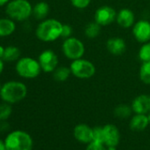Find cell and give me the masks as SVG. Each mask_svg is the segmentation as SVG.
<instances>
[{"label":"cell","mask_w":150,"mask_h":150,"mask_svg":"<svg viewBox=\"0 0 150 150\" xmlns=\"http://www.w3.org/2000/svg\"><path fill=\"white\" fill-rule=\"evenodd\" d=\"M62 50L68 59L73 61L81 58L84 56L85 46L80 39L71 36L67 39H64L62 45Z\"/></svg>","instance_id":"cell-7"},{"label":"cell","mask_w":150,"mask_h":150,"mask_svg":"<svg viewBox=\"0 0 150 150\" xmlns=\"http://www.w3.org/2000/svg\"><path fill=\"white\" fill-rule=\"evenodd\" d=\"M117 18V13L111 6H103L99 7L95 13V21H96L99 25L109 26Z\"/></svg>","instance_id":"cell-9"},{"label":"cell","mask_w":150,"mask_h":150,"mask_svg":"<svg viewBox=\"0 0 150 150\" xmlns=\"http://www.w3.org/2000/svg\"><path fill=\"white\" fill-rule=\"evenodd\" d=\"M13 113V108L10 103H0V121L7 120Z\"/></svg>","instance_id":"cell-25"},{"label":"cell","mask_w":150,"mask_h":150,"mask_svg":"<svg viewBox=\"0 0 150 150\" xmlns=\"http://www.w3.org/2000/svg\"><path fill=\"white\" fill-rule=\"evenodd\" d=\"M71 71L70 67L65 66H57V69L53 71V78L56 81L64 82L69 79L71 76Z\"/></svg>","instance_id":"cell-20"},{"label":"cell","mask_w":150,"mask_h":150,"mask_svg":"<svg viewBox=\"0 0 150 150\" xmlns=\"http://www.w3.org/2000/svg\"><path fill=\"white\" fill-rule=\"evenodd\" d=\"M132 35L134 38L141 43L150 41V22L145 20L139 21L132 27Z\"/></svg>","instance_id":"cell-10"},{"label":"cell","mask_w":150,"mask_h":150,"mask_svg":"<svg viewBox=\"0 0 150 150\" xmlns=\"http://www.w3.org/2000/svg\"><path fill=\"white\" fill-rule=\"evenodd\" d=\"M131 106L132 111L136 114H148L150 112V96H138L133 99Z\"/></svg>","instance_id":"cell-12"},{"label":"cell","mask_w":150,"mask_h":150,"mask_svg":"<svg viewBox=\"0 0 150 150\" xmlns=\"http://www.w3.org/2000/svg\"><path fill=\"white\" fill-rule=\"evenodd\" d=\"M11 0H0V6H6Z\"/></svg>","instance_id":"cell-32"},{"label":"cell","mask_w":150,"mask_h":150,"mask_svg":"<svg viewBox=\"0 0 150 150\" xmlns=\"http://www.w3.org/2000/svg\"><path fill=\"white\" fill-rule=\"evenodd\" d=\"M93 142L104 144V133L103 127L96 126L93 128Z\"/></svg>","instance_id":"cell-26"},{"label":"cell","mask_w":150,"mask_h":150,"mask_svg":"<svg viewBox=\"0 0 150 150\" xmlns=\"http://www.w3.org/2000/svg\"><path fill=\"white\" fill-rule=\"evenodd\" d=\"M0 150H7L6 144H5V140L0 139Z\"/></svg>","instance_id":"cell-31"},{"label":"cell","mask_w":150,"mask_h":150,"mask_svg":"<svg viewBox=\"0 0 150 150\" xmlns=\"http://www.w3.org/2000/svg\"><path fill=\"white\" fill-rule=\"evenodd\" d=\"M28 95L27 86L18 81H10L4 83L0 89V98L5 103L13 104L26 98Z\"/></svg>","instance_id":"cell-1"},{"label":"cell","mask_w":150,"mask_h":150,"mask_svg":"<svg viewBox=\"0 0 150 150\" xmlns=\"http://www.w3.org/2000/svg\"><path fill=\"white\" fill-rule=\"evenodd\" d=\"M50 13V6L44 1L38 2L33 7V15L36 20H44Z\"/></svg>","instance_id":"cell-18"},{"label":"cell","mask_w":150,"mask_h":150,"mask_svg":"<svg viewBox=\"0 0 150 150\" xmlns=\"http://www.w3.org/2000/svg\"><path fill=\"white\" fill-rule=\"evenodd\" d=\"M4 68H5V64H4V60L2 58H0V75L2 74V72L4 71Z\"/></svg>","instance_id":"cell-30"},{"label":"cell","mask_w":150,"mask_h":150,"mask_svg":"<svg viewBox=\"0 0 150 150\" xmlns=\"http://www.w3.org/2000/svg\"><path fill=\"white\" fill-rule=\"evenodd\" d=\"M21 58V50L16 46H8L5 49L3 60L6 62L18 61Z\"/></svg>","instance_id":"cell-19"},{"label":"cell","mask_w":150,"mask_h":150,"mask_svg":"<svg viewBox=\"0 0 150 150\" xmlns=\"http://www.w3.org/2000/svg\"><path fill=\"white\" fill-rule=\"evenodd\" d=\"M16 30V23L13 20L7 18L0 19V37L12 35Z\"/></svg>","instance_id":"cell-17"},{"label":"cell","mask_w":150,"mask_h":150,"mask_svg":"<svg viewBox=\"0 0 150 150\" xmlns=\"http://www.w3.org/2000/svg\"><path fill=\"white\" fill-rule=\"evenodd\" d=\"M6 13L14 21L22 22L33 14V6L28 0H11L6 6Z\"/></svg>","instance_id":"cell-3"},{"label":"cell","mask_w":150,"mask_h":150,"mask_svg":"<svg viewBox=\"0 0 150 150\" xmlns=\"http://www.w3.org/2000/svg\"><path fill=\"white\" fill-rule=\"evenodd\" d=\"M101 25H99L96 21L89 22L85 28V35L89 39L96 38L101 33Z\"/></svg>","instance_id":"cell-21"},{"label":"cell","mask_w":150,"mask_h":150,"mask_svg":"<svg viewBox=\"0 0 150 150\" xmlns=\"http://www.w3.org/2000/svg\"><path fill=\"white\" fill-rule=\"evenodd\" d=\"M147 117H148V120H149V124H150V112L147 114Z\"/></svg>","instance_id":"cell-35"},{"label":"cell","mask_w":150,"mask_h":150,"mask_svg":"<svg viewBox=\"0 0 150 150\" xmlns=\"http://www.w3.org/2000/svg\"><path fill=\"white\" fill-rule=\"evenodd\" d=\"M139 58L142 63L150 61V41L143 43L140 47L139 50Z\"/></svg>","instance_id":"cell-24"},{"label":"cell","mask_w":150,"mask_h":150,"mask_svg":"<svg viewBox=\"0 0 150 150\" xmlns=\"http://www.w3.org/2000/svg\"><path fill=\"white\" fill-rule=\"evenodd\" d=\"M63 24L56 19L43 20L36 28V37L45 42H54L61 37Z\"/></svg>","instance_id":"cell-2"},{"label":"cell","mask_w":150,"mask_h":150,"mask_svg":"<svg viewBox=\"0 0 150 150\" xmlns=\"http://www.w3.org/2000/svg\"><path fill=\"white\" fill-rule=\"evenodd\" d=\"M116 21L121 28H128L134 25L135 16L132 10L128 8H124V9H121L118 12V13H117Z\"/></svg>","instance_id":"cell-14"},{"label":"cell","mask_w":150,"mask_h":150,"mask_svg":"<svg viewBox=\"0 0 150 150\" xmlns=\"http://www.w3.org/2000/svg\"><path fill=\"white\" fill-rule=\"evenodd\" d=\"M86 150H108V148H106L104 146V144H101V143H96V142H90Z\"/></svg>","instance_id":"cell-29"},{"label":"cell","mask_w":150,"mask_h":150,"mask_svg":"<svg viewBox=\"0 0 150 150\" xmlns=\"http://www.w3.org/2000/svg\"><path fill=\"white\" fill-rule=\"evenodd\" d=\"M71 34H72V28L68 24H63L61 37L63 39H67V38L71 37Z\"/></svg>","instance_id":"cell-28"},{"label":"cell","mask_w":150,"mask_h":150,"mask_svg":"<svg viewBox=\"0 0 150 150\" xmlns=\"http://www.w3.org/2000/svg\"><path fill=\"white\" fill-rule=\"evenodd\" d=\"M7 150H32L33 139L31 136L21 130L10 132L5 139Z\"/></svg>","instance_id":"cell-4"},{"label":"cell","mask_w":150,"mask_h":150,"mask_svg":"<svg viewBox=\"0 0 150 150\" xmlns=\"http://www.w3.org/2000/svg\"><path fill=\"white\" fill-rule=\"evenodd\" d=\"M104 145L107 146H117L120 141V132L117 126L108 124L103 126Z\"/></svg>","instance_id":"cell-11"},{"label":"cell","mask_w":150,"mask_h":150,"mask_svg":"<svg viewBox=\"0 0 150 150\" xmlns=\"http://www.w3.org/2000/svg\"><path fill=\"white\" fill-rule=\"evenodd\" d=\"M5 49L3 46L0 45V58H2L3 59V57H4V54H5Z\"/></svg>","instance_id":"cell-33"},{"label":"cell","mask_w":150,"mask_h":150,"mask_svg":"<svg viewBox=\"0 0 150 150\" xmlns=\"http://www.w3.org/2000/svg\"><path fill=\"white\" fill-rule=\"evenodd\" d=\"M106 48L110 54L115 56H119L125 52L126 43L125 40L120 37H112L107 41Z\"/></svg>","instance_id":"cell-15"},{"label":"cell","mask_w":150,"mask_h":150,"mask_svg":"<svg viewBox=\"0 0 150 150\" xmlns=\"http://www.w3.org/2000/svg\"><path fill=\"white\" fill-rule=\"evenodd\" d=\"M15 71L20 77L31 80L39 76L42 68L38 60L30 57H24L16 62Z\"/></svg>","instance_id":"cell-5"},{"label":"cell","mask_w":150,"mask_h":150,"mask_svg":"<svg viewBox=\"0 0 150 150\" xmlns=\"http://www.w3.org/2000/svg\"><path fill=\"white\" fill-rule=\"evenodd\" d=\"M70 69L73 76L81 80L90 79L96 73L95 64L82 57L73 60L70 64Z\"/></svg>","instance_id":"cell-6"},{"label":"cell","mask_w":150,"mask_h":150,"mask_svg":"<svg viewBox=\"0 0 150 150\" xmlns=\"http://www.w3.org/2000/svg\"><path fill=\"white\" fill-rule=\"evenodd\" d=\"M149 125L147 115L146 114H136L130 121V128L132 131L139 132L145 130Z\"/></svg>","instance_id":"cell-16"},{"label":"cell","mask_w":150,"mask_h":150,"mask_svg":"<svg viewBox=\"0 0 150 150\" xmlns=\"http://www.w3.org/2000/svg\"><path fill=\"white\" fill-rule=\"evenodd\" d=\"M140 81L147 85H150V61L143 62L139 69Z\"/></svg>","instance_id":"cell-22"},{"label":"cell","mask_w":150,"mask_h":150,"mask_svg":"<svg viewBox=\"0 0 150 150\" xmlns=\"http://www.w3.org/2000/svg\"><path fill=\"white\" fill-rule=\"evenodd\" d=\"M108 150H117L116 149V146H107Z\"/></svg>","instance_id":"cell-34"},{"label":"cell","mask_w":150,"mask_h":150,"mask_svg":"<svg viewBox=\"0 0 150 150\" xmlns=\"http://www.w3.org/2000/svg\"><path fill=\"white\" fill-rule=\"evenodd\" d=\"M37 60L41 65L42 71L47 73L53 72L57 69L58 64L57 56L51 50H45L42 51Z\"/></svg>","instance_id":"cell-8"},{"label":"cell","mask_w":150,"mask_h":150,"mask_svg":"<svg viewBox=\"0 0 150 150\" xmlns=\"http://www.w3.org/2000/svg\"><path fill=\"white\" fill-rule=\"evenodd\" d=\"M132 112V106L127 104H119L114 110V114L118 118H127Z\"/></svg>","instance_id":"cell-23"},{"label":"cell","mask_w":150,"mask_h":150,"mask_svg":"<svg viewBox=\"0 0 150 150\" xmlns=\"http://www.w3.org/2000/svg\"><path fill=\"white\" fill-rule=\"evenodd\" d=\"M73 135L78 141L89 144L93 140V129L88 125L80 124L74 127Z\"/></svg>","instance_id":"cell-13"},{"label":"cell","mask_w":150,"mask_h":150,"mask_svg":"<svg viewBox=\"0 0 150 150\" xmlns=\"http://www.w3.org/2000/svg\"><path fill=\"white\" fill-rule=\"evenodd\" d=\"M71 4L77 9H85L87 8L92 0H70Z\"/></svg>","instance_id":"cell-27"},{"label":"cell","mask_w":150,"mask_h":150,"mask_svg":"<svg viewBox=\"0 0 150 150\" xmlns=\"http://www.w3.org/2000/svg\"><path fill=\"white\" fill-rule=\"evenodd\" d=\"M1 87H2V85H1V83H0V89H1Z\"/></svg>","instance_id":"cell-36"}]
</instances>
